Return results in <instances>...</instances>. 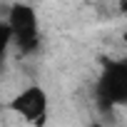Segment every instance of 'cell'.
Here are the masks:
<instances>
[{
  "label": "cell",
  "instance_id": "obj_1",
  "mask_svg": "<svg viewBox=\"0 0 127 127\" xmlns=\"http://www.w3.org/2000/svg\"><path fill=\"white\" fill-rule=\"evenodd\" d=\"M8 25L13 30V47L23 55L37 50L40 45V32H37V13L28 3H15L8 10Z\"/></svg>",
  "mask_w": 127,
  "mask_h": 127
},
{
  "label": "cell",
  "instance_id": "obj_2",
  "mask_svg": "<svg viewBox=\"0 0 127 127\" xmlns=\"http://www.w3.org/2000/svg\"><path fill=\"white\" fill-rule=\"evenodd\" d=\"M97 102L102 110L115 105H127V62H107L97 82Z\"/></svg>",
  "mask_w": 127,
  "mask_h": 127
},
{
  "label": "cell",
  "instance_id": "obj_3",
  "mask_svg": "<svg viewBox=\"0 0 127 127\" xmlns=\"http://www.w3.org/2000/svg\"><path fill=\"white\" fill-rule=\"evenodd\" d=\"M13 112H18L28 125H45L47 122V92L40 85H30L25 90H20L10 105Z\"/></svg>",
  "mask_w": 127,
  "mask_h": 127
},
{
  "label": "cell",
  "instance_id": "obj_4",
  "mask_svg": "<svg viewBox=\"0 0 127 127\" xmlns=\"http://www.w3.org/2000/svg\"><path fill=\"white\" fill-rule=\"evenodd\" d=\"M10 45H13V30H10L8 20H0V62H3Z\"/></svg>",
  "mask_w": 127,
  "mask_h": 127
},
{
  "label": "cell",
  "instance_id": "obj_5",
  "mask_svg": "<svg viewBox=\"0 0 127 127\" xmlns=\"http://www.w3.org/2000/svg\"><path fill=\"white\" fill-rule=\"evenodd\" d=\"M120 10H122V13L127 15V0H120Z\"/></svg>",
  "mask_w": 127,
  "mask_h": 127
},
{
  "label": "cell",
  "instance_id": "obj_6",
  "mask_svg": "<svg viewBox=\"0 0 127 127\" xmlns=\"http://www.w3.org/2000/svg\"><path fill=\"white\" fill-rule=\"evenodd\" d=\"M122 42H125V47H127V30L122 32Z\"/></svg>",
  "mask_w": 127,
  "mask_h": 127
},
{
  "label": "cell",
  "instance_id": "obj_7",
  "mask_svg": "<svg viewBox=\"0 0 127 127\" xmlns=\"http://www.w3.org/2000/svg\"><path fill=\"white\" fill-rule=\"evenodd\" d=\"M125 62H127V55H125Z\"/></svg>",
  "mask_w": 127,
  "mask_h": 127
}]
</instances>
